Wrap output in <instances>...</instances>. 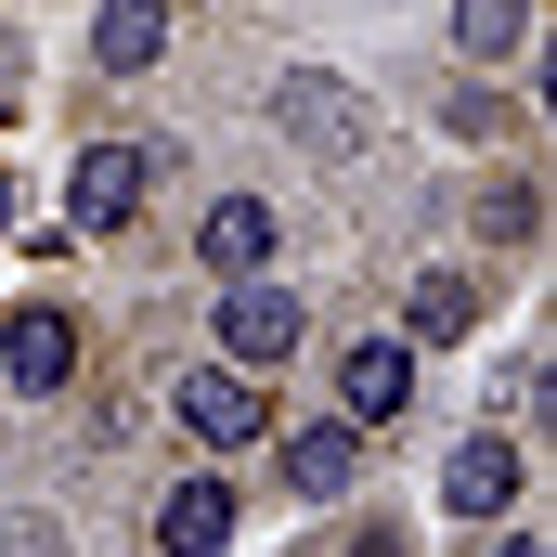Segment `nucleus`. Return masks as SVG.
Returning a JSON list of instances; mask_svg holds the SVG:
<instances>
[{
	"mask_svg": "<svg viewBox=\"0 0 557 557\" xmlns=\"http://www.w3.org/2000/svg\"><path fill=\"white\" fill-rule=\"evenodd\" d=\"M324 376H337V416L363 428V441L416 428V403H428V350L403 337V324H363V337H337V350H324Z\"/></svg>",
	"mask_w": 557,
	"mask_h": 557,
	"instance_id": "nucleus-4",
	"label": "nucleus"
},
{
	"mask_svg": "<svg viewBox=\"0 0 557 557\" xmlns=\"http://www.w3.org/2000/svg\"><path fill=\"white\" fill-rule=\"evenodd\" d=\"M26 91H39V65H26V26H0V131L26 117Z\"/></svg>",
	"mask_w": 557,
	"mask_h": 557,
	"instance_id": "nucleus-18",
	"label": "nucleus"
},
{
	"mask_svg": "<svg viewBox=\"0 0 557 557\" xmlns=\"http://www.w3.org/2000/svg\"><path fill=\"white\" fill-rule=\"evenodd\" d=\"M208 363H234V376H260L273 389L285 363H311V298H298V273H247L208 298Z\"/></svg>",
	"mask_w": 557,
	"mask_h": 557,
	"instance_id": "nucleus-2",
	"label": "nucleus"
},
{
	"mask_svg": "<svg viewBox=\"0 0 557 557\" xmlns=\"http://www.w3.org/2000/svg\"><path fill=\"white\" fill-rule=\"evenodd\" d=\"M91 389V324L65 298H13L0 311V403H78Z\"/></svg>",
	"mask_w": 557,
	"mask_h": 557,
	"instance_id": "nucleus-5",
	"label": "nucleus"
},
{
	"mask_svg": "<svg viewBox=\"0 0 557 557\" xmlns=\"http://www.w3.org/2000/svg\"><path fill=\"white\" fill-rule=\"evenodd\" d=\"M0 557H65V519L52 506H0Z\"/></svg>",
	"mask_w": 557,
	"mask_h": 557,
	"instance_id": "nucleus-17",
	"label": "nucleus"
},
{
	"mask_svg": "<svg viewBox=\"0 0 557 557\" xmlns=\"http://www.w3.org/2000/svg\"><path fill=\"white\" fill-rule=\"evenodd\" d=\"M441 506L467 519V532H493V519H519L532 506V428H467L454 454H441Z\"/></svg>",
	"mask_w": 557,
	"mask_h": 557,
	"instance_id": "nucleus-10",
	"label": "nucleus"
},
{
	"mask_svg": "<svg viewBox=\"0 0 557 557\" xmlns=\"http://www.w3.org/2000/svg\"><path fill=\"white\" fill-rule=\"evenodd\" d=\"M389 324H403L416 350H467V337L493 324V285L467 273V260H416V273H403V311H389Z\"/></svg>",
	"mask_w": 557,
	"mask_h": 557,
	"instance_id": "nucleus-12",
	"label": "nucleus"
},
{
	"mask_svg": "<svg viewBox=\"0 0 557 557\" xmlns=\"http://www.w3.org/2000/svg\"><path fill=\"white\" fill-rule=\"evenodd\" d=\"M441 39L467 78H519L545 65V0H441Z\"/></svg>",
	"mask_w": 557,
	"mask_h": 557,
	"instance_id": "nucleus-11",
	"label": "nucleus"
},
{
	"mask_svg": "<svg viewBox=\"0 0 557 557\" xmlns=\"http://www.w3.org/2000/svg\"><path fill=\"white\" fill-rule=\"evenodd\" d=\"M169 428H182L208 467H234V454H260V441H273V389H260V376H234V363H169Z\"/></svg>",
	"mask_w": 557,
	"mask_h": 557,
	"instance_id": "nucleus-7",
	"label": "nucleus"
},
{
	"mask_svg": "<svg viewBox=\"0 0 557 557\" xmlns=\"http://www.w3.org/2000/svg\"><path fill=\"white\" fill-rule=\"evenodd\" d=\"M247 532V493H234V467H182V480H156V506H143V557H234Z\"/></svg>",
	"mask_w": 557,
	"mask_h": 557,
	"instance_id": "nucleus-9",
	"label": "nucleus"
},
{
	"mask_svg": "<svg viewBox=\"0 0 557 557\" xmlns=\"http://www.w3.org/2000/svg\"><path fill=\"white\" fill-rule=\"evenodd\" d=\"M13 208H26V195H13V169H0V247H13Z\"/></svg>",
	"mask_w": 557,
	"mask_h": 557,
	"instance_id": "nucleus-20",
	"label": "nucleus"
},
{
	"mask_svg": "<svg viewBox=\"0 0 557 557\" xmlns=\"http://www.w3.org/2000/svg\"><path fill=\"white\" fill-rule=\"evenodd\" d=\"M260 454H273V493H285V506H311V519H337V506L376 480V441L337 416V403H324V416H298V428H273Z\"/></svg>",
	"mask_w": 557,
	"mask_h": 557,
	"instance_id": "nucleus-6",
	"label": "nucleus"
},
{
	"mask_svg": "<svg viewBox=\"0 0 557 557\" xmlns=\"http://www.w3.org/2000/svg\"><path fill=\"white\" fill-rule=\"evenodd\" d=\"M493 557H557V545L532 532V519H493Z\"/></svg>",
	"mask_w": 557,
	"mask_h": 557,
	"instance_id": "nucleus-19",
	"label": "nucleus"
},
{
	"mask_svg": "<svg viewBox=\"0 0 557 557\" xmlns=\"http://www.w3.org/2000/svg\"><path fill=\"white\" fill-rule=\"evenodd\" d=\"M428 117H441V143H467V156H506V143L532 131L506 78H441V104H428Z\"/></svg>",
	"mask_w": 557,
	"mask_h": 557,
	"instance_id": "nucleus-14",
	"label": "nucleus"
},
{
	"mask_svg": "<svg viewBox=\"0 0 557 557\" xmlns=\"http://www.w3.org/2000/svg\"><path fill=\"white\" fill-rule=\"evenodd\" d=\"M324 557H416V532H403L389 506H363V493H350V506H337V545H324Z\"/></svg>",
	"mask_w": 557,
	"mask_h": 557,
	"instance_id": "nucleus-16",
	"label": "nucleus"
},
{
	"mask_svg": "<svg viewBox=\"0 0 557 557\" xmlns=\"http://www.w3.org/2000/svg\"><path fill=\"white\" fill-rule=\"evenodd\" d=\"M169 156H182L169 131H91L78 156H65V247H78V234H91V247H117L143 208H156Z\"/></svg>",
	"mask_w": 557,
	"mask_h": 557,
	"instance_id": "nucleus-1",
	"label": "nucleus"
},
{
	"mask_svg": "<svg viewBox=\"0 0 557 557\" xmlns=\"http://www.w3.org/2000/svg\"><path fill=\"white\" fill-rule=\"evenodd\" d=\"M273 143H298L311 169H363L376 156V91L337 65H285L273 78Z\"/></svg>",
	"mask_w": 557,
	"mask_h": 557,
	"instance_id": "nucleus-3",
	"label": "nucleus"
},
{
	"mask_svg": "<svg viewBox=\"0 0 557 557\" xmlns=\"http://www.w3.org/2000/svg\"><path fill=\"white\" fill-rule=\"evenodd\" d=\"M169 39H182V0H91V26H78L91 78H117V91L169 65Z\"/></svg>",
	"mask_w": 557,
	"mask_h": 557,
	"instance_id": "nucleus-13",
	"label": "nucleus"
},
{
	"mask_svg": "<svg viewBox=\"0 0 557 557\" xmlns=\"http://www.w3.org/2000/svg\"><path fill=\"white\" fill-rule=\"evenodd\" d=\"M285 247H298V221H285L260 182H234V195H208L195 208V234H182V260L208 285H247V273H285Z\"/></svg>",
	"mask_w": 557,
	"mask_h": 557,
	"instance_id": "nucleus-8",
	"label": "nucleus"
},
{
	"mask_svg": "<svg viewBox=\"0 0 557 557\" xmlns=\"http://www.w3.org/2000/svg\"><path fill=\"white\" fill-rule=\"evenodd\" d=\"M467 234H480V247H506V260H532V247H545V195H532V169H493V182H480V208H467Z\"/></svg>",
	"mask_w": 557,
	"mask_h": 557,
	"instance_id": "nucleus-15",
	"label": "nucleus"
}]
</instances>
